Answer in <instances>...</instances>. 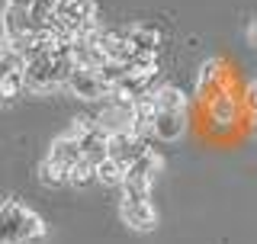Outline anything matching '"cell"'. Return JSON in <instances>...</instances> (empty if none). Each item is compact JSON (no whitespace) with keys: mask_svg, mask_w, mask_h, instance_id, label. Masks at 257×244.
<instances>
[{"mask_svg":"<svg viewBox=\"0 0 257 244\" xmlns=\"http://www.w3.org/2000/svg\"><path fill=\"white\" fill-rule=\"evenodd\" d=\"M71 71H74V58L71 52H36L26 55V80L32 93H48V90H64Z\"/></svg>","mask_w":257,"mask_h":244,"instance_id":"6da1fadb","label":"cell"},{"mask_svg":"<svg viewBox=\"0 0 257 244\" xmlns=\"http://www.w3.org/2000/svg\"><path fill=\"white\" fill-rule=\"evenodd\" d=\"M0 225H4V244H42L48 238L45 218L32 206L20 202L16 196L4 199L0 209Z\"/></svg>","mask_w":257,"mask_h":244,"instance_id":"7a4b0ae2","label":"cell"},{"mask_svg":"<svg viewBox=\"0 0 257 244\" xmlns=\"http://www.w3.org/2000/svg\"><path fill=\"white\" fill-rule=\"evenodd\" d=\"M119 218H122L125 228L148 234L158 228V206L151 202V193H128L122 190L119 196Z\"/></svg>","mask_w":257,"mask_h":244,"instance_id":"3957f363","label":"cell"},{"mask_svg":"<svg viewBox=\"0 0 257 244\" xmlns=\"http://www.w3.org/2000/svg\"><path fill=\"white\" fill-rule=\"evenodd\" d=\"M64 93L74 96V100H84V103H103V100H109L112 90H109L106 80H103L100 71H93V68H77V64H74L68 84H64Z\"/></svg>","mask_w":257,"mask_h":244,"instance_id":"277c9868","label":"cell"},{"mask_svg":"<svg viewBox=\"0 0 257 244\" xmlns=\"http://www.w3.org/2000/svg\"><path fill=\"white\" fill-rule=\"evenodd\" d=\"M161 170H164V158H161L155 148H148L142 158H135L132 164L125 167V186L122 190H128V193H151V186H155Z\"/></svg>","mask_w":257,"mask_h":244,"instance_id":"5b68a950","label":"cell"},{"mask_svg":"<svg viewBox=\"0 0 257 244\" xmlns=\"http://www.w3.org/2000/svg\"><path fill=\"white\" fill-rule=\"evenodd\" d=\"M206 109H209V122H212L219 132L235 129L241 122V116H244V103H241V96L228 93L225 87L212 96V100H206Z\"/></svg>","mask_w":257,"mask_h":244,"instance_id":"8992f818","label":"cell"},{"mask_svg":"<svg viewBox=\"0 0 257 244\" xmlns=\"http://www.w3.org/2000/svg\"><path fill=\"white\" fill-rule=\"evenodd\" d=\"M148 148H151V138L132 132V129H116V132H109V154H106V158H112V161H119V164L128 167L135 158H142Z\"/></svg>","mask_w":257,"mask_h":244,"instance_id":"52a82bcc","label":"cell"},{"mask_svg":"<svg viewBox=\"0 0 257 244\" xmlns=\"http://www.w3.org/2000/svg\"><path fill=\"white\" fill-rule=\"evenodd\" d=\"M183 132H187V109H155L151 138H158V142H177Z\"/></svg>","mask_w":257,"mask_h":244,"instance_id":"ba28073f","label":"cell"},{"mask_svg":"<svg viewBox=\"0 0 257 244\" xmlns=\"http://www.w3.org/2000/svg\"><path fill=\"white\" fill-rule=\"evenodd\" d=\"M225 87V71H222V61L219 58H206L199 64V74H196V93L203 100H212Z\"/></svg>","mask_w":257,"mask_h":244,"instance_id":"9c48e42d","label":"cell"},{"mask_svg":"<svg viewBox=\"0 0 257 244\" xmlns=\"http://www.w3.org/2000/svg\"><path fill=\"white\" fill-rule=\"evenodd\" d=\"M45 158L58 161V164H64V167H74V164L84 161V148H80V142H77L74 135L61 132L52 145H48V154H45Z\"/></svg>","mask_w":257,"mask_h":244,"instance_id":"30bf717a","label":"cell"},{"mask_svg":"<svg viewBox=\"0 0 257 244\" xmlns=\"http://www.w3.org/2000/svg\"><path fill=\"white\" fill-rule=\"evenodd\" d=\"M125 32H128V39L135 42V48H139V52L158 55L161 45H164V36H161V29L151 26V23H128Z\"/></svg>","mask_w":257,"mask_h":244,"instance_id":"8fae6325","label":"cell"},{"mask_svg":"<svg viewBox=\"0 0 257 244\" xmlns=\"http://www.w3.org/2000/svg\"><path fill=\"white\" fill-rule=\"evenodd\" d=\"M96 186H103V190H122L125 186V164H119V161H100L96 164Z\"/></svg>","mask_w":257,"mask_h":244,"instance_id":"7c38bea8","label":"cell"},{"mask_svg":"<svg viewBox=\"0 0 257 244\" xmlns=\"http://www.w3.org/2000/svg\"><path fill=\"white\" fill-rule=\"evenodd\" d=\"M39 183L48 186V190L68 186L71 183V167H64V164H58V161H52V158H42V164H39Z\"/></svg>","mask_w":257,"mask_h":244,"instance_id":"4fadbf2b","label":"cell"},{"mask_svg":"<svg viewBox=\"0 0 257 244\" xmlns=\"http://www.w3.org/2000/svg\"><path fill=\"white\" fill-rule=\"evenodd\" d=\"M26 90H29L26 68L23 71H0V96H4V103H13L16 96H23Z\"/></svg>","mask_w":257,"mask_h":244,"instance_id":"5bb4252c","label":"cell"},{"mask_svg":"<svg viewBox=\"0 0 257 244\" xmlns=\"http://www.w3.org/2000/svg\"><path fill=\"white\" fill-rule=\"evenodd\" d=\"M96 183V164L93 161H80V164H74L71 167V190H87V186H93Z\"/></svg>","mask_w":257,"mask_h":244,"instance_id":"9a60e30c","label":"cell"},{"mask_svg":"<svg viewBox=\"0 0 257 244\" xmlns=\"http://www.w3.org/2000/svg\"><path fill=\"white\" fill-rule=\"evenodd\" d=\"M32 4H36V0H4V7H16V10H32Z\"/></svg>","mask_w":257,"mask_h":244,"instance_id":"2e32d148","label":"cell"},{"mask_svg":"<svg viewBox=\"0 0 257 244\" xmlns=\"http://www.w3.org/2000/svg\"><path fill=\"white\" fill-rule=\"evenodd\" d=\"M247 106L257 109V77L251 80V87H247Z\"/></svg>","mask_w":257,"mask_h":244,"instance_id":"e0dca14e","label":"cell"},{"mask_svg":"<svg viewBox=\"0 0 257 244\" xmlns=\"http://www.w3.org/2000/svg\"><path fill=\"white\" fill-rule=\"evenodd\" d=\"M251 122H254V129H257V109H251Z\"/></svg>","mask_w":257,"mask_h":244,"instance_id":"ac0fdd59","label":"cell"}]
</instances>
